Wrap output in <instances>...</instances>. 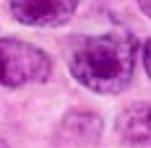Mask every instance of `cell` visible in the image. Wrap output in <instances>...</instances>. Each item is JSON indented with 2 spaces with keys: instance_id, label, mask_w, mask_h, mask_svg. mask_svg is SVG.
<instances>
[{
  "instance_id": "1",
  "label": "cell",
  "mask_w": 151,
  "mask_h": 148,
  "mask_svg": "<svg viewBox=\"0 0 151 148\" xmlns=\"http://www.w3.org/2000/svg\"><path fill=\"white\" fill-rule=\"evenodd\" d=\"M138 39L128 31H107L78 42L70 52V73L94 94H120L136 73Z\"/></svg>"
},
{
  "instance_id": "2",
  "label": "cell",
  "mask_w": 151,
  "mask_h": 148,
  "mask_svg": "<svg viewBox=\"0 0 151 148\" xmlns=\"http://www.w3.org/2000/svg\"><path fill=\"white\" fill-rule=\"evenodd\" d=\"M52 75V60L45 49L3 36L0 39V86L18 89L29 83H45Z\"/></svg>"
},
{
  "instance_id": "3",
  "label": "cell",
  "mask_w": 151,
  "mask_h": 148,
  "mask_svg": "<svg viewBox=\"0 0 151 148\" xmlns=\"http://www.w3.org/2000/svg\"><path fill=\"white\" fill-rule=\"evenodd\" d=\"M78 0H11V13L24 26H63L73 18Z\"/></svg>"
},
{
  "instance_id": "4",
  "label": "cell",
  "mask_w": 151,
  "mask_h": 148,
  "mask_svg": "<svg viewBox=\"0 0 151 148\" xmlns=\"http://www.w3.org/2000/svg\"><path fill=\"white\" fill-rule=\"evenodd\" d=\"M136 3L141 5V13H146V16L151 13V5H149V0H136Z\"/></svg>"
},
{
  "instance_id": "5",
  "label": "cell",
  "mask_w": 151,
  "mask_h": 148,
  "mask_svg": "<svg viewBox=\"0 0 151 148\" xmlns=\"http://www.w3.org/2000/svg\"><path fill=\"white\" fill-rule=\"evenodd\" d=\"M0 148H8V143H5V140H3V138H0Z\"/></svg>"
}]
</instances>
